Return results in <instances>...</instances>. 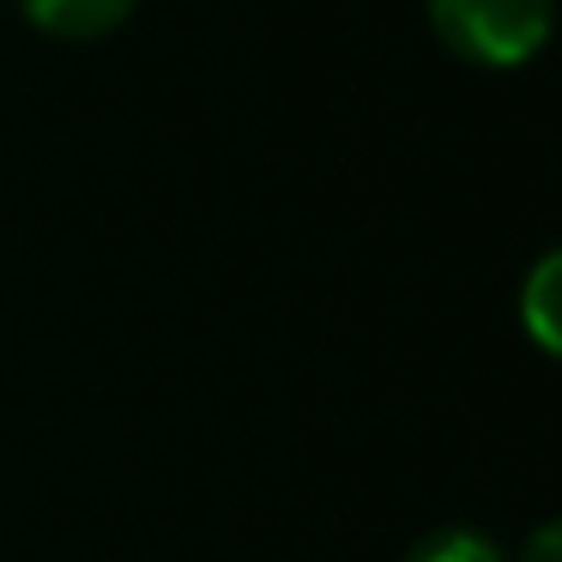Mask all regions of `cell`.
I'll use <instances>...</instances> for the list:
<instances>
[{"label": "cell", "instance_id": "1", "mask_svg": "<svg viewBox=\"0 0 562 562\" xmlns=\"http://www.w3.org/2000/svg\"><path fill=\"white\" fill-rule=\"evenodd\" d=\"M429 25L460 61L520 67L550 37V0H429Z\"/></svg>", "mask_w": 562, "mask_h": 562}, {"label": "cell", "instance_id": "4", "mask_svg": "<svg viewBox=\"0 0 562 562\" xmlns=\"http://www.w3.org/2000/svg\"><path fill=\"white\" fill-rule=\"evenodd\" d=\"M405 562H502V550L490 544L484 532H465V526H448V532H429L424 544H412Z\"/></svg>", "mask_w": 562, "mask_h": 562}, {"label": "cell", "instance_id": "5", "mask_svg": "<svg viewBox=\"0 0 562 562\" xmlns=\"http://www.w3.org/2000/svg\"><path fill=\"white\" fill-rule=\"evenodd\" d=\"M514 562H562V532H557V526H538Z\"/></svg>", "mask_w": 562, "mask_h": 562}, {"label": "cell", "instance_id": "2", "mask_svg": "<svg viewBox=\"0 0 562 562\" xmlns=\"http://www.w3.org/2000/svg\"><path fill=\"white\" fill-rule=\"evenodd\" d=\"M19 7H25L31 25L49 31V37H61V43L103 37V31H115L127 13H134V0H19Z\"/></svg>", "mask_w": 562, "mask_h": 562}, {"label": "cell", "instance_id": "3", "mask_svg": "<svg viewBox=\"0 0 562 562\" xmlns=\"http://www.w3.org/2000/svg\"><path fill=\"white\" fill-rule=\"evenodd\" d=\"M557 255H544L538 260V272L526 279V303H520V315H526V333H532L544 351H557Z\"/></svg>", "mask_w": 562, "mask_h": 562}]
</instances>
